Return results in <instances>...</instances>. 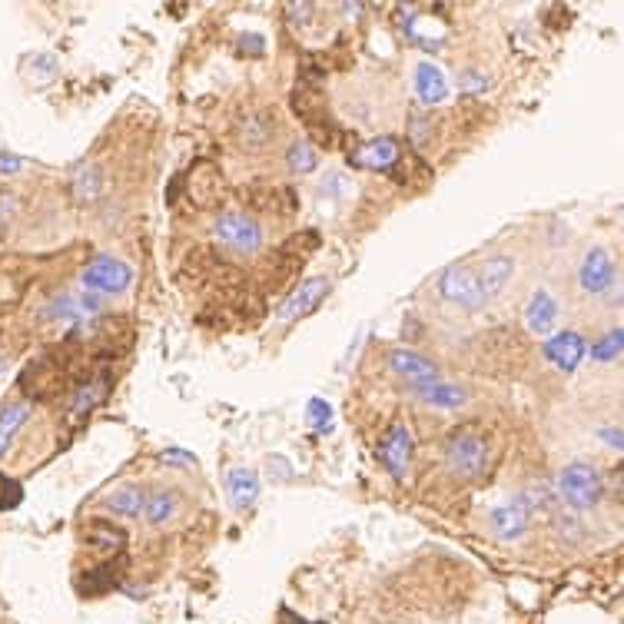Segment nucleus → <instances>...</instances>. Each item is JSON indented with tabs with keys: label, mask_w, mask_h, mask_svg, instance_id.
<instances>
[{
	"label": "nucleus",
	"mask_w": 624,
	"mask_h": 624,
	"mask_svg": "<svg viewBox=\"0 0 624 624\" xmlns=\"http://www.w3.org/2000/svg\"><path fill=\"white\" fill-rule=\"evenodd\" d=\"M558 498L568 512H591L605 498V475L591 462H571L558 475Z\"/></svg>",
	"instance_id": "f257e3e1"
},
{
	"label": "nucleus",
	"mask_w": 624,
	"mask_h": 624,
	"mask_svg": "<svg viewBox=\"0 0 624 624\" xmlns=\"http://www.w3.org/2000/svg\"><path fill=\"white\" fill-rule=\"evenodd\" d=\"M435 293H439L442 303H449V306L462 309V312H478V309L488 306L482 286H478L475 269H468L465 263L445 266L439 273V279H435Z\"/></svg>",
	"instance_id": "f03ea898"
},
{
	"label": "nucleus",
	"mask_w": 624,
	"mask_h": 624,
	"mask_svg": "<svg viewBox=\"0 0 624 624\" xmlns=\"http://www.w3.org/2000/svg\"><path fill=\"white\" fill-rule=\"evenodd\" d=\"M213 236L223 249H230V253H239V256H253L263 249V226L249 213H239V210H226L216 216Z\"/></svg>",
	"instance_id": "7ed1b4c3"
},
{
	"label": "nucleus",
	"mask_w": 624,
	"mask_h": 624,
	"mask_svg": "<svg viewBox=\"0 0 624 624\" xmlns=\"http://www.w3.org/2000/svg\"><path fill=\"white\" fill-rule=\"evenodd\" d=\"M488 462V442L472 429H459L445 439V465L452 468V475L459 478H475L482 475Z\"/></svg>",
	"instance_id": "20e7f679"
},
{
	"label": "nucleus",
	"mask_w": 624,
	"mask_h": 624,
	"mask_svg": "<svg viewBox=\"0 0 624 624\" xmlns=\"http://www.w3.org/2000/svg\"><path fill=\"white\" fill-rule=\"evenodd\" d=\"M83 289L97 296H120L127 293L133 283V269L117 256H97L93 263L83 269Z\"/></svg>",
	"instance_id": "39448f33"
},
{
	"label": "nucleus",
	"mask_w": 624,
	"mask_h": 624,
	"mask_svg": "<svg viewBox=\"0 0 624 624\" xmlns=\"http://www.w3.org/2000/svg\"><path fill=\"white\" fill-rule=\"evenodd\" d=\"M578 283L588 296H605L615 289L618 269H615V263H611V253L605 246L588 249L585 263H581V269H578Z\"/></svg>",
	"instance_id": "423d86ee"
},
{
	"label": "nucleus",
	"mask_w": 624,
	"mask_h": 624,
	"mask_svg": "<svg viewBox=\"0 0 624 624\" xmlns=\"http://www.w3.org/2000/svg\"><path fill=\"white\" fill-rule=\"evenodd\" d=\"M386 366L409 389L412 386H429V382L442 379V372H439V366H435L432 359H425V356H419V352H409V349H392L386 356Z\"/></svg>",
	"instance_id": "0eeeda50"
},
{
	"label": "nucleus",
	"mask_w": 624,
	"mask_h": 624,
	"mask_svg": "<svg viewBox=\"0 0 624 624\" xmlns=\"http://www.w3.org/2000/svg\"><path fill=\"white\" fill-rule=\"evenodd\" d=\"M103 309V296L90 293V289H77V293H64L57 296L54 303L44 309V319L50 322H83L100 316Z\"/></svg>",
	"instance_id": "6e6552de"
},
{
	"label": "nucleus",
	"mask_w": 624,
	"mask_h": 624,
	"mask_svg": "<svg viewBox=\"0 0 624 624\" xmlns=\"http://www.w3.org/2000/svg\"><path fill=\"white\" fill-rule=\"evenodd\" d=\"M329 289H332L329 276H312V279H306V283L299 286V289H293L286 303L279 306V312H276L279 322H296V319L309 316V312H316L322 299L329 296Z\"/></svg>",
	"instance_id": "1a4fd4ad"
},
{
	"label": "nucleus",
	"mask_w": 624,
	"mask_h": 624,
	"mask_svg": "<svg viewBox=\"0 0 624 624\" xmlns=\"http://www.w3.org/2000/svg\"><path fill=\"white\" fill-rule=\"evenodd\" d=\"M542 352H545V359H548L555 369H561V372H575V369L581 366V359H585L588 342L581 339V332H575V329L551 332V336L542 342Z\"/></svg>",
	"instance_id": "9d476101"
},
{
	"label": "nucleus",
	"mask_w": 624,
	"mask_h": 624,
	"mask_svg": "<svg viewBox=\"0 0 624 624\" xmlns=\"http://www.w3.org/2000/svg\"><path fill=\"white\" fill-rule=\"evenodd\" d=\"M528 522H532V512H528L525 498H512L492 512V528L502 542H518L528 532Z\"/></svg>",
	"instance_id": "9b49d317"
},
{
	"label": "nucleus",
	"mask_w": 624,
	"mask_h": 624,
	"mask_svg": "<svg viewBox=\"0 0 624 624\" xmlns=\"http://www.w3.org/2000/svg\"><path fill=\"white\" fill-rule=\"evenodd\" d=\"M382 462H386L389 475H395L402 482L405 475H409V462H412V435L405 429L402 422H395L386 442H382Z\"/></svg>",
	"instance_id": "f8f14e48"
},
{
	"label": "nucleus",
	"mask_w": 624,
	"mask_h": 624,
	"mask_svg": "<svg viewBox=\"0 0 624 624\" xmlns=\"http://www.w3.org/2000/svg\"><path fill=\"white\" fill-rule=\"evenodd\" d=\"M180 505H183V495L176 492V488H156V492L147 495V505H143L140 518L150 528H163L180 515Z\"/></svg>",
	"instance_id": "ddd939ff"
},
{
	"label": "nucleus",
	"mask_w": 624,
	"mask_h": 624,
	"mask_svg": "<svg viewBox=\"0 0 624 624\" xmlns=\"http://www.w3.org/2000/svg\"><path fill=\"white\" fill-rule=\"evenodd\" d=\"M525 322H528V329L535 332V336H551V329L558 326V303H555V296L548 293V289H538V293L528 299V306H525Z\"/></svg>",
	"instance_id": "4468645a"
},
{
	"label": "nucleus",
	"mask_w": 624,
	"mask_h": 624,
	"mask_svg": "<svg viewBox=\"0 0 624 624\" xmlns=\"http://www.w3.org/2000/svg\"><path fill=\"white\" fill-rule=\"evenodd\" d=\"M415 93H419V100L425 107H435V103H442L449 97V80H445L442 67L429 64V60L415 64Z\"/></svg>",
	"instance_id": "2eb2a0df"
},
{
	"label": "nucleus",
	"mask_w": 624,
	"mask_h": 624,
	"mask_svg": "<svg viewBox=\"0 0 624 624\" xmlns=\"http://www.w3.org/2000/svg\"><path fill=\"white\" fill-rule=\"evenodd\" d=\"M226 495H230V505L236 512H249L259 498V475L249 472V468H233L226 472Z\"/></svg>",
	"instance_id": "dca6fc26"
},
{
	"label": "nucleus",
	"mask_w": 624,
	"mask_h": 624,
	"mask_svg": "<svg viewBox=\"0 0 624 624\" xmlns=\"http://www.w3.org/2000/svg\"><path fill=\"white\" fill-rule=\"evenodd\" d=\"M412 392L419 395L425 405H432V409H462L468 402V392L462 386H455V382H429V386H412Z\"/></svg>",
	"instance_id": "f3484780"
},
{
	"label": "nucleus",
	"mask_w": 624,
	"mask_h": 624,
	"mask_svg": "<svg viewBox=\"0 0 624 624\" xmlns=\"http://www.w3.org/2000/svg\"><path fill=\"white\" fill-rule=\"evenodd\" d=\"M399 143H395L392 137H379V140H372L366 143V147L359 150L356 156V163L359 166H366V170H376V173H389L395 163H399Z\"/></svg>",
	"instance_id": "a211bd4d"
},
{
	"label": "nucleus",
	"mask_w": 624,
	"mask_h": 624,
	"mask_svg": "<svg viewBox=\"0 0 624 624\" xmlns=\"http://www.w3.org/2000/svg\"><path fill=\"white\" fill-rule=\"evenodd\" d=\"M143 505H147V488H140V485H120L103 498V508L120 518H140Z\"/></svg>",
	"instance_id": "6ab92c4d"
},
{
	"label": "nucleus",
	"mask_w": 624,
	"mask_h": 624,
	"mask_svg": "<svg viewBox=\"0 0 624 624\" xmlns=\"http://www.w3.org/2000/svg\"><path fill=\"white\" fill-rule=\"evenodd\" d=\"M512 273H515V259L512 256H492V259H488V263L475 273L485 299H492V296L502 293V289L508 286V279H512Z\"/></svg>",
	"instance_id": "aec40b11"
},
{
	"label": "nucleus",
	"mask_w": 624,
	"mask_h": 624,
	"mask_svg": "<svg viewBox=\"0 0 624 624\" xmlns=\"http://www.w3.org/2000/svg\"><path fill=\"white\" fill-rule=\"evenodd\" d=\"M70 186H74V196L80 203H97L103 193V173L93 163H80V166H74Z\"/></svg>",
	"instance_id": "412c9836"
},
{
	"label": "nucleus",
	"mask_w": 624,
	"mask_h": 624,
	"mask_svg": "<svg viewBox=\"0 0 624 624\" xmlns=\"http://www.w3.org/2000/svg\"><path fill=\"white\" fill-rule=\"evenodd\" d=\"M30 419V402H10L4 412H0V455H7L14 435L24 429V422Z\"/></svg>",
	"instance_id": "4be33fe9"
},
{
	"label": "nucleus",
	"mask_w": 624,
	"mask_h": 624,
	"mask_svg": "<svg viewBox=\"0 0 624 624\" xmlns=\"http://www.w3.org/2000/svg\"><path fill=\"white\" fill-rule=\"evenodd\" d=\"M239 133H243L246 147H266L273 140V123H269L263 113H249V117L239 123Z\"/></svg>",
	"instance_id": "5701e85b"
},
{
	"label": "nucleus",
	"mask_w": 624,
	"mask_h": 624,
	"mask_svg": "<svg viewBox=\"0 0 624 624\" xmlns=\"http://www.w3.org/2000/svg\"><path fill=\"white\" fill-rule=\"evenodd\" d=\"M286 163H289V170L293 173H312L319 166V156L306 140H296L293 147L286 150Z\"/></svg>",
	"instance_id": "b1692460"
},
{
	"label": "nucleus",
	"mask_w": 624,
	"mask_h": 624,
	"mask_svg": "<svg viewBox=\"0 0 624 624\" xmlns=\"http://www.w3.org/2000/svg\"><path fill=\"white\" fill-rule=\"evenodd\" d=\"M110 382H87V386H80L74 392V399H70V412L74 415H83V412H90L93 405H97L103 399V392H107Z\"/></svg>",
	"instance_id": "393cba45"
},
{
	"label": "nucleus",
	"mask_w": 624,
	"mask_h": 624,
	"mask_svg": "<svg viewBox=\"0 0 624 624\" xmlns=\"http://www.w3.org/2000/svg\"><path fill=\"white\" fill-rule=\"evenodd\" d=\"M588 356L595 359V362H615L621 356V329L615 326L605 339H598L595 346L588 349Z\"/></svg>",
	"instance_id": "a878e982"
},
{
	"label": "nucleus",
	"mask_w": 624,
	"mask_h": 624,
	"mask_svg": "<svg viewBox=\"0 0 624 624\" xmlns=\"http://www.w3.org/2000/svg\"><path fill=\"white\" fill-rule=\"evenodd\" d=\"M306 422H309V429H316V432H332V409H329V402L309 399Z\"/></svg>",
	"instance_id": "bb28decb"
},
{
	"label": "nucleus",
	"mask_w": 624,
	"mask_h": 624,
	"mask_svg": "<svg viewBox=\"0 0 624 624\" xmlns=\"http://www.w3.org/2000/svg\"><path fill=\"white\" fill-rule=\"evenodd\" d=\"M409 137H412L415 147H422L425 137H429V120H425L422 113H419V117H412V120H409Z\"/></svg>",
	"instance_id": "cd10ccee"
},
{
	"label": "nucleus",
	"mask_w": 624,
	"mask_h": 624,
	"mask_svg": "<svg viewBox=\"0 0 624 624\" xmlns=\"http://www.w3.org/2000/svg\"><path fill=\"white\" fill-rule=\"evenodd\" d=\"M598 439H601V442H608V445H611V449H615V452H621V449H624V439H621V425H601V429H598Z\"/></svg>",
	"instance_id": "c85d7f7f"
},
{
	"label": "nucleus",
	"mask_w": 624,
	"mask_h": 624,
	"mask_svg": "<svg viewBox=\"0 0 624 624\" xmlns=\"http://www.w3.org/2000/svg\"><path fill=\"white\" fill-rule=\"evenodd\" d=\"M14 213H17V200L10 193H0V230L14 220Z\"/></svg>",
	"instance_id": "c756f323"
},
{
	"label": "nucleus",
	"mask_w": 624,
	"mask_h": 624,
	"mask_svg": "<svg viewBox=\"0 0 624 624\" xmlns=\"http://www.w3.org/2000/svg\"><path fill=\"white\" fill-rule=\"evenodd\" d=\"M488 87V80L482 74H465L462 77V90H485Z\"/></svg>",
	"instance_id": "7c9ffc66"
},
{
	"label": "nucleus",
	"mask_w": 624,
	"mask_h": 624,
	"mask_svg": "<svg viewBox=\"0 0 624 624\" xmlns=\"http://www.w3.org/2000/svg\"><path fill=\"white\" fill-rule=\"evenodd\" d=\"M20 166H24V163H20L17 156H10V153H0V173H17Z\"/></svg>",
	"instance_id": "2f4dec72"
},
{
	"label": "nucleus",
	"mask_w": 624,
	"mask_h": 624,
	"mask_svg": "<svg viewBox=\"0 0 624 624\" xmlns=\"http://www.w3.org/2000/svg\"><path fill=\"white\" fill-rule=\"evenodd\" d=\"M163 462H170V465H193L196 459H193L190 452H166Z\"/></svg>",
	"instance_id": "473e14b6"
},
{
	"label": "nucleus",
	"mask_w": 624,
	"mask_h": 624,
	"mask_svg": "<svg viewBox=\"0 0 624 624\" xmlns=\"http://www.w3.org/2000/svg\"><path fill=\"white\" fill-rule=\"evenodd\" d=\"M283 621H286V624H306L303 618H296L293 611H283Z\"/></svg>",
	"instance_id": "72a5a7b5"
}]
</instances>
